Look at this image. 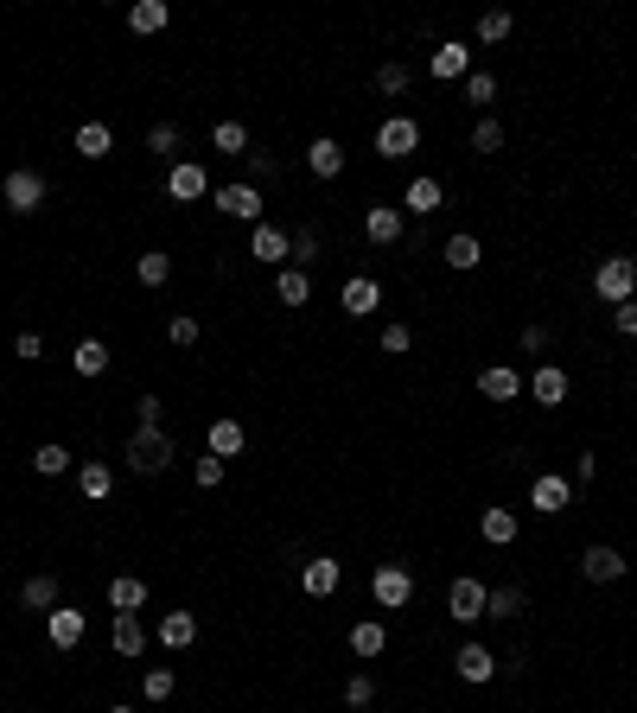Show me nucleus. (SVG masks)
<instances>
[{
  "instance_id": "obj_40",
  "label": "nucleus",
  "mask_w": 637,
  "mask_h": 713,
  "mask_svg": "<svg viewBox=\"0 0 637 713\" xmlns=\"http://www.w3.org/2000/svg\"><path fill=\"white\" fill-rule=\"evenodd\" d=\"M466 102H472V109H491V102H497V77L491 71H472L466 77Z\"/></svg>"
},
{
  "instance_id": "obj_51",
  "label": "nucleus",
  "mask_w": 637,
  "mask_h": 713,
  "mask_svg": "<svg viewBox=\"0 0 637 713\" xmlns=\"http://www.w3.org/2000/svg\"><path fill=\"white\" fill-rule=\"evenodd\" d=\"M612 325H618V338H637V300L612 306Z\"/></svg>"
},
{
  "instance_id": "obj_43",
  "label": "nucleus",
  "mask_w": 637,
  "mask_h": 713,
  "mask_svg": "<svg viewBox=\"0 0 637 713\" xmlns=\"http://www.w3.org/2000/svg\"><path fill=\"white\" fill-rule=\"evenodd\" d=\"M172 688H179V675H172V669H147V675H141V694H147V701H166Z\"/></svg>"
},
{
  "instance_id": "obj_49",
  "label": "nucleus",
  "mask_w": 637,
  "mask_h": 713,
  "mask_svg": "<svg viewBox=\"0 0 637 713\" xmlns=\"http://www.w3.org/2000/svg\"><path fill=\"white\" fill-rule=\"evenodd\" d=\"M408 344H415V332H408V325H383V351H389V357H402Z\"/></svg>"
},
{
  "instance_id": "obj_17",
  "label": "nucleus",
  "mask_w": 637,
  "mask_h": 713,
  "mask_svg": "<svg viewBox=\"0 0 637 713\" xmlns=\"http://www.w3.org/2000/svg\"><path fill=\"white\" fill-rule=\"evenodd\" d=\"M338 306L351 312V319H370V312L383 306V287H376L370 274H357V281H344V293H338Z\"/></svg>"
},
{
  "instance_id": "obj_50",
  "label": "nucleus",
  "mask_w": 637,
  "mask_h": 713,
  "mask_svg": "<svg viewBox=\"0 0 637 713\" xmlns=\"http://www.w3.org/2000/svg\"><path fill=\"white\" fill-rule=\"evenodd\" d=\"M13 357L39 363V357H45V338H39V332H20V338H13Z\"/></svg>"
},
{
  "instance_id": "obj_32",
  "label": "nucleus",
  "mask_w": 637,
  "mask_h": 713,
  "mask_svg": "<svg viewBox=\"0 0 637 713\" xmlns=\"http://www.w3.org/2000/svg\"><path fill=\"white\" fill-rule=\"evenodd\" d=\"M71 370H77V376H102V370H109V344H102V338H83L77 351H71Z\"/></svg>"
},
{
  "instance_id": "obj_12",
  "label": "nucleus",
  "mask_w": 637,
  "mask_h": 713,
  "mask_svg": "<svg viewBox=\"0 0 637 713\" xmlns=\"http://www.w3.org/2000/svg\"><path fill=\"white\" fill-rule=\"evenodd\" d=\"M567 503H574V484H567V478L542 472L536 484H529V510H536V516H561Z\"/></svg>"
},
{
  "instance_id": "obj_18",
  "label": "nucleus",
  "mask_w": 637,
  "mask_h": 713,
  "mask_svg": "<svg viewBox=\"0 0 637 713\" xmlns=\"http://www.w3.org/2000/svg\"><path fill=\"white\" fill-rule=\"evenodd\" d=\"M338 580H344V567L332 561V554H319V561H306V567H300V586H306L313 599H332V593H338Z\"/></svg>"
},
{
  "instance_id": "obj_9",
  "label": "nucleus",
  "mask_w": 637,
  "mask_h": 713,
  "mask_svg": "<svg viewBox=\"0 0 637 713\" xmlns=\"http://www.w3.org/2000/svg\"><path fill=\"white\" fill-rule=\"evenodd\" d=\"M217 211L236 223H262V185H217Z\"/></svg>"
},
{
  "instance_id": "obj_42",
  "label": "nucleus",
  "mask_w": 637,
  "mask_h": 713,
  "mask_svg": "<svg viewBox=\"0 0 637 713\" xmlns=\"http://www.w3.org/2000/svg\"><path fill=\"white\" fill-rule=\"evenodd\" d=\"M516 612H523V586H497L485 618H516Z\"/></svg>"
},
{
  "instance_id": "obj_44",
  "label": "nucleus",
  "mask_w": 637,
  "mask_h": 713,
  "mask_svg": "<svg viewBox=\"0 0 637 713\" xmlns=\"http://www.w3.org/2000/svg\"><path fill=\"white\" fill-rule=\"evenodd\" d=\"M408 90V64H383L376 71V96H402Z\"/></svg>"
},
{
  "instance_id": "obj_47",
  "label": "nucleus",
  "mask_w": 637,
  "mask_h": 713,
  "mask_svg": "<svg viewBox=\"0 0 637 713\" xmlns=\"http://www.w3.org/2000/svg\"><path fill=\"white\" fill-rule=\"evenodd\" d=\"M319 262V236L313 230H294V268H313Z\"/></svg>"
},
{
  "instance_id": "obj_22",
  "label": "nucleus",
  "mask_w": 637,
  "mask_h": 713,
  "mask_svg": "<svg viewBox=\"0 0 637 713\" xmlns=\"http://www.w3.org/2000/svg\"><path fill=\"white\" fill-rule=\"evenodd\" d=\"M440 255H446V268H459V274H472L478 262H485V242H478L472 230H459V236H446V249H440Z\"/></svg>"
},
{
  "instance_id": "obj_11",
  "label": "nucleus",
  "mask_w": 637,
  "mask_h": 713,
  "mask_svg": "<svg viewBox=\"0 0 637 713\" xmlns=\"http://www.w3.org/2000/svg\"><path fill=\"white\" fill-rule=\"evenodd\" d=\"M625 567H631V561H625V554H618L612 542H593L587 554H580V573H587L593 586H612V580H625Z\"/></svg>"
},
{
  "instance_id": "obj_21",
  "label": "nucleus",
  "mask_w": 637,
  "mask_h": 713,
  "mask_svg": "<svg viewBox=\"0 0 637 713\" xmlns=\"http://www.w3.org/2000/svg\"><path fill=\"white\" fill-rule=\"evenodd\" d=\"M153 637H160V650H192V643H198V618L192 612H166Z\"/></svg>"
},
{
  "instance_id": "obj_4",
  "label": "nucleus",
  "mask_w": 637,
  "mask_h": 713,
  "mask_svg": "<svg viewBox=\"0 0 637 713\" xmlns=\"http://www.w3.org/2000/svg\"><path fill=\"white\" fill-rule=\"evenodd\" d=\"M370 599L383 605V612H402V605L415 599V573H408L402 561H383V567L370 573Z\"/></svg>"
},
{
  "instance_id": "obj_36",
  "label": "nucleus",
  "mask_w": 637,
  "mask_h": 713,
  "mask_svg": "<svg viewBox=\"0 0 637 713\" xmlns=\"http://www.w3.org/2000/svg\"><path fill=\"white\" fill-rule=\"evenodd\" d=\"M134 274H141V287H166L172 281V255L166 249H147L141 262H134Z\"/></svg>"
},
{
  "instance_id": "obj_39",
  "label": "nucleus",
  "mask_w": 637,
  "mask_h": 713,
  "mask_svg": "<svg viewBox=\"0 0 637 713\" xmlns=\"http://www.w3.org/2000/svg\"><path fill=\"white\" fill-rule=\"evenodd\" d=\"M497 147H504V121H497V115H478V121H472V153H497Z\"/></svg>"
},
{
  "instance_id": "obj_55",
  "label": "nucleus",
  "mask_w": 637,
  "mask_h": 713,
  "mask_svg": "<svg viewBox=\"0 0 637 713\" xmlns=\"http://www.w3.org/2000/svg\"><path fill=\"white\" fill-rule=\"evenodd\" d=\"M593 472H599V459H593V452H580V459H574V478H580V484H593Z\"/></svg>"
},
{
  "instance_id": "obj_45",
  "label": "nucleus",
  "mask_w": 637,
  "mask_h": 713,
  "mask_svg": "<svg viewBox=\"0 0 637 713\" xmlns=\"http://www.w3.org/2000/svg\"><path fill=\"white\" fill-rule=\"evenodd\" d=\"M192 478H198V491H217V484H223V459H217V452H204V459L192 465Z\"/></svg>"
},
{
  "instance_id": "obj_7",
  "label": "nucleus",
  "mask_w": 637,
  "mask_h": 713,
  "mask_svg": "<svg viewBox=\"0 0 637 713\" xmlns=\"http://www.w3.org/2000/svg\"><path fill=\"white\" fill-rule=\"evenodd\" d=\"M249 255H255V262H268V268H287V262H294V230H281V223H255Z\"/></svg>"
},
{
  "instance_id": "obj_27",
  "label": "nucleus",
  "mask_w": 637,
  "mask_h": 713,
  "mask_svg": "<svg viewBox=\"0 0 637 713\" xmlns=\"http://www.w3.org/2000/svg\"><path fill=\"white\" fill-rule=\"evenodd\" d=\"M109 605H115V612H141V605H147V580L115 573V580H109Z\"/></svg>"
},
{
  "instance_id": "obj_6",
  "label": "nucleus",
  "mask_w": 637,
  "mask_h": 713,
  "mask_svg": "<svg viewBox=\"0 0 637 713\" xmlns=\"http://www.w3.org/2000/svg\"><path fill=\"white\" fill-rule=\"evenodd\" d=\"M39 204H45V172L13 166V172H7V211H13V217H32Z\"/></svg>"
},
{
  "instance_id": "obj_26",
  "label": "nucleus",
  "mask_w": 637,
  "mask_h": 713,
  "mask_svg": "<svg viewBox=\"0 0 637 713\" xmlns=\"http://www.w3.org/2000/svg\"><path fill=\"white\" fill-rule=\"evenodd\" d=\"M77 153H83V160H109V153H115V134L109 128H102V121H83V128H77V141H71Z\"/></svg>"
},
{
  "instance_id": "obj_52",
  "label": "nucleus",
  "mask_w": 637,
  "mask_h": 713,
  "mask_svg": "<svg viewBox=\"0 0 637 713\" xmlns=\"http://www.w3.org/2000/svg\"><path fill=\"white\" fill-rule=\"evenodd\" d=\"M523 351H529V357L548 351V325H523Z\"/></svg>"
},
{
  "instance_id": "obj_34",
  "label": "nucleus",
  "mask_w": 637,
  "mask_h": 713,
  "mask_svg": "<svg viewBox=\"0 0 637 713\" xmlns=\"http://www.w3.org/2000/svg\"><path fill=\"white\" fill-rule=\"evenodd\" d=\"M109 484H115V472H109V465H102V459H90V465H77V491L83 497H109Z\"/></svg>"
},
{
  "instance_id": "obj_30",
  "label": "nucleus",
  "mask_w": 637,
  "mask_h": 713,
  "mask_svg": "<svg viewBox=\"0 0 637 713\" xmlns=\"http://www.w3.org/2000/svg\"><path fill=\"white\" fill-rule=\"evenodd\" d=\"M478 535H485L491 548H510L516 542V510H485L478 516Z\"/></svg>"
},
{
  "instance_id": "obj_33",
  "label": "nucleus",
  "mask_w": 637,
  "mask_h": 713,
  "mask_svg": "<svg viewBox=\"0 0 637 713\" xmlns=\"http://www.w3.org/2000/svg\"><path fill=\"white\" fill-rule=\"evenodd\" d=\"M166 20H172L166 0H134V7H128V26L134 32H166Z\"/></svg>"
},
{
  "instance_id": "obj_23",
  "label": "nucleus",
  "mask_w": 637,
  "mask_h": 713,
  "mask_svg": "<svg viewBox=\"0 0 637 713\" xmlns=\"http://www.w3.org/2000/svg\"><path fill=\"white\" fill-rule=\"evenodd\" d=\"M306 166H313V179H338V172H344V147L332 141V134H319V141L306 147Z\"/></svg>"
},
{
  "instance_id": "obj_14",
  "label": "nucleus",
  "mask_w": 637,
  "mask_h": 713,
  "mask_svg": "<svg viewBox=\"0 0 637 713\" xmlns=\"http://www.w3.org/2000/svg\"><path fill=\"white\" fill-rule=\"evenodd\" d=\"M83 631H90V618H83L77 605H58V612H45V637L58 643V650H77Z\"/></svg>"
},
{
  "instance_id": "obj_48",
  "label": "nucleus",
  "mask_w": 637,
  "mask_h": 713,
  "mask_svg": "<svg viewBox=\"0 0 637 713\" xmlns=\"http://www.w3.org/2000/svg\"><path fill=\"white\" fill-rule=\"evenodd\" d=\"M147 147H153V153H166V160H172V153H179V128H172V121H166V128H153V134H147Z\"/></svg>"
},
{
  "instance_id": "obj_56",
  "label": "nucleus",
  "mask_w": 637,
  "mask_h": 713,
  "mask_svg": "<svg viewBox=\"0 0 637 713\" xmlns=\"http://www.w3.org/2000/svg\"><path fill=\"white\" fill-rule=\"evenodd\" d=\"M109 713H134V707H122V701H115V707H109Z\"/></svg>"
},
{
  "instance_id": "obj_3",
  "label": "nucleus",
  "mask_w": 637,
  "mask_h": 713,
  "mask_svg": "<svg viewBox=\"0 0 637 713\" xmlns=\"http://www.w3.org/2000/svg\"><path fill=\"white\" fill-rule=\"evenodd\" d=\"M485 612H491V586L472 580V573H459V580L446 586V618H453V624H478Z\"/></svg>"
},
{
  "instance_id": "obj_13",
  "label": "nucleus",
  "mask_w": 637,
  "mask_h": 713,
  "mask_svg": "<svg viewBox=\"0 0 637 713\" xmlns=\"http://www.w3.org/2000/svg\"><path fill=\"white\" fill-rule=\"evenodd\" d=\"M364 236L376 242V249H395V242H402V204H370V211H364Z\"/></svg>"
},
{
  "instance_id": "obj_54",
  "label": "nucleus",
  "mask_w": 637,
  "mask_h": 713,
  "mask_svg": "<svg viewBox=\"0 0 637 713\" xmlns=\"http://www.w3.org/2000/svg\"><path fill=\"white\" fill-rule=\"evenodd\" d=\"M274 172H281V166H274L268 153H249V185H255V179H274Z\"/></svg>"
},
{
  "instance_id": "obj_28",
  "label": "nucleus",
  "mask_w": 637,
  "mask_h": 713,
  "mask_svg": "<svg viewBox=\"0 0 637 713\" xmlns=\"http://www.w3.org/2000/svg\"><path fill=\"white\" fill-rule=\"evenodd\" d=\"M243 421H211V433H204V446L217 452V459H236V452H243Z\"/></svg>"
},
{
  "instance_id": "obj_46",
  "label": "nucleus",
  "mask_w": 637,
  "mask_h": 713,
  "mask_svg": "<svg viewBox=\"0 0 637 713\" xmlns=\"http://www.w3.org/2000/svg\"><path fill=\"white\" fill-rule=\"evenodd\" d=\"M376 701V682L370 675H351V682H344V707H370Z\"/></svg>"
},
{
  "instance_id": "obj_38",
  "label": "nucleus",
  "mask_w": 637,
  "mask_h": 713,
  "mask_svg": "<svg viewBox=\"0 0 637 713\" xmlns=\"http://www.w3.org/2000/svg\"><path fill=\"white\" fill-rule=\"evenodd\" d=\"M211 147H217V153H249V128H243V121H217V128H211Z\"/></svg>"
},
{
  "instance_id": "obj_35",
  "label": "nucleus",
  "mask_w": 637,
  "mask_h": 713,
  "mask_svg": "<svg viewBox=\"0 0 637 713\" xmlns=\"http://www.w3.org/2000/svg\"><path fill=\"white\" fill-rule=\"evenodd\" d=\"M32 472H39V478H64V472H71V452H64L58 440H45L39 452H32Z\"/></svg>"
},
{
  "instance_id": "obj_2",
  "label": "nucleus",
  "mask_w": 637,
  "mask_h": 713,
  "mask_svg": "<svg viewBox=\"0 0 637 713\" xmlns=\"http://www.w3.org/2000/svg\"><path fill=\"white\" fill-rule=\"evenodd\" d=\"M593 293H599L606 306L637 300V262H631V255H606V262L593 268Z\"/></svg>"
},
{
  "instance_id": "obj_20",
  "label": "nucleus",
  "mask_w": 637,
  "mask_h": 713,
  "mask_svg": "<svg viewBox=\"0 0 637 713\" xmlns=\"http://www.w3.org/2000/svg\"><path fill=\"white\" fill-rule=\"evenodd\" d=\"M529 395H536L542 408H561L567 402V370H561V363H542V370L529 376Z\"/></svg>"
},
{
  "instance_id": "obj_5",
  "label": "nucleus",
  "mask_w": 637,
  "mask_h": 713,
  "mask_svg": "<svg viewBox=\"0 0 637 713\" xmlns=\"http://www.w3.org/2000/svg\"><path fill=\"white\" fill-rule=\"evenodd\" d=\"M415 147H421V121L415 115H389L383 128H376V153H383V160H408Z\"/></svg>"
},
{
  "instance_id": "obj_41",
  "label": "nucleus",
  "mask_w": 637,
  "mask_h": 713,
  "mask_svg": "<svg viewBox=\"0 0 637 713\" xmlns=\"http://www.w3.org/2000/svg\"><path fill=\"white\" fill-rule=\"evenodd\" d=\"M166 338L179 344V351H192V344H198V319H192V312H172V319H166Z\"/></svg>"
},
{
  "instance_id": "obj_19",
  "label": "nucleus",
  "mask_w": 637,
  "mask_h": 713,
  "mask_svg": "<svg viewBox=\"0 0 637 713\" xmlns=\"http://www.w3.org/2000/svg\"><path fill=\"white\" fill-rule=\"evenodd\" d=\"M453 669H459V682H491V675H497V656L485 650V643H459Z\"/></svg>"
},
{
  "instance_id": "obj_10",
  "label": "nucleus",
  "mask_w": 637,
  "mask_h": 713,
  "mask_svg": "<svg viewBox=\"0 0 637 713\" xmlns=\"http://www.w3.org/2000/svg\"><path fill=\"white\" fill-rule=\"evenodd\" d=\"M427 71H434L440 83L472 77V45H466V39H440V45H434V58H427Z\"/></svg>"
},
{
  "instance_id": "obj_37",
  "label": "nucleus",
  "mask_w": 637,
  "mask_h": 713,
  "mask_svg": "<svg viewBox=\"0 0 637 713\" xmlns=\"http://www.w3.org/2000/svg\"><path fill=\"white\" fill-rule=\"evenodd\" d=\"M510 26H516V20H510L504 7H485V13H478V45H504Z\"/></svg>"
},
{
  "instance_id": "obj_8",
  "label": "nucleus",
  "mask_w": 637,
  "mask_h": 713,
  "mask_svg": "<svg viewBox=\"0 0 637 713\" xmlns=\"http://www.w3.org/2000/svg\"><path fill=\"white\" fill-rule=\"evenodd\" d=\"M204 191H211V179H204L198 160H172V166H166V198H172V204H198Z\"/></svg>"
},
{
  "instance_id": "obj_1",
  "label": "nucleus",
  "mask_w": 637,
  "mask_h": 713,
  "mask_svg": "<svg viewBox=\"0 0 637 713\" xmlns=\"http://www.w3.org/2000/svg\"><path fill=\"white\" fill-rule=\"evenodd\" d=\"M122 459H128V472H141V478H160L172 459H179V446L166 440V427H134L128 433V446H122Z\"/></svg>"
},
{
  "instance_id": "obj_15",
  "label": "nucleus",
  "mask_w": 637,
  "mask_h": 713,
  "mask_svg": "<svg viewBox=\"0 0 637 713\" xmlns=\"http://www.w3.org/2000/svg\"><path fill=\"white\" fill-rule=\"evenodd\" d=\"M440 204H446V191H440V179H427V172L402 185V211H408V217H434Z\"/></svg>"
},
{
  "instance_id": "obj_31",
  "label": "nucleus",
  "mask_w": 637,
  "mask_h": 713,
  "mask_svg": "<svg viewBox=\"0 0 637 713\" xmlns=\"http://www.w3.org/2000/svg\"><path fill=\"white\" fill-rule=\"evenodd\" d=\"M351 650H357V656H364V663H370V656H383V650H389V631H383V624H376V618L351 624Z\"/></svg>"
},
{
  "instance_id": "obj_29",
  "label": "nucleus",
  "mask_w": 637,
  "mask_h": 713,
  "mask_svg": "<svg viewBox=\"0 0 637 713\" xmlns=\"http://www.w3.org/2000/svg\"><path fill=\"white\" fill-rule=\"evenodd\" d=\"M147 650V624L134 612H115V656H141Z\"/></svg>"
},
{
  "instance_id": "obj_53",
  "label": "nucleus",
  "mask_w": 637,
  "mask_h": 713,
  "mask_svg": "<svg viewBox=\"0 0 637 713\" xmlns=\"http://www.w3.org/2000/svg\"><path fill=\"white\" fill-rule=\"evenodd\" d=\"M134 414H141V427H160V395H141Z\"/></svg>"
},
{
  "instance_id": "obj_25",
  "label": "nucleus",
  "mask_w": 637,
  "mask_h": 713,
  "mask_svg": "<svg viewBox=\"0 0 637 713\" xmlns=\"http://www.w3.org/2000/svg\"><path fill=\"white\" fill-rule=\"evenodd\" d=\"M20 605H26V612H58V580H51V573H32V580L20 586Z\"/></svg>"
},
{
  "instance_id": "obj_24",
  "label": "nucleus",
  "mask_w": 637,
  "mask_h": 713,
  "mask_svg": "<svg viewBox=\"0 0 637 713\" xmlns=\"http://www.w3.org/2000/svg\"><path fill=\"white\" fill-rule=\"evenodd\" d=\"M274 300H281V306H306V300H313V281H306V268L287 262L281 274H274Z\"/></svg>"
},
{
  "instance_id": "obj_16",
  "label": "nucleus",
  "mask_w": 637,
  "mask_h": 713,
  "mask_svg": "<svg viewBox=\"0 0 637 713\" xmlns=\"http://www.w3.org/2000/svg\"><path fill=\"white\" fill-rule=\"evenodd\" d=\"M478 395H485V402H516V395H523V376H516L510 363H491V370H478Z\"/></svg>"
}]
</instances>
